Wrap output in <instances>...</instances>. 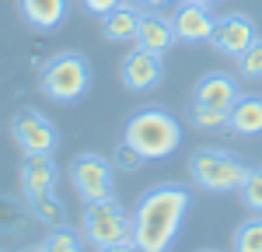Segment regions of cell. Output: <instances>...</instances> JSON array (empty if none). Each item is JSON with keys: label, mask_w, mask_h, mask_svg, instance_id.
Returning <instances> with one entry per match:
<instances>
[{"label": "cell", "mask_w": 262, "mask_h": 252, "mask_svg": "<svg viewBox=\"0 0 262 252\" xmlns=\"http://www.w3.org/2000/svg\"><path fill=\"white\" fill-rule=\"evenodd\" d=\"M192 207V193L179 182L150 186L133 210V249L137 252H168L179 238L185 214Z\"/></svg>", "instance_id": "6da1fadb"}, {"label": "cell", "mask_w": 262, "mask_h": 252, "mask_svg": "<svg viewBox=\"0 0 262 252\" xmlns=\"http://www.w3.org/2000/svg\"><path fill=\"white\" fill-rule=\"evenodd\" d=\"M18 11L28 28L35 32H56L70 14V0H18Z\"/></svg>", "instance_id": "7c38bea8"}, {"label": "cell", "mask_w": 262, "mask_h": 252, "mask_svg": "<svg viewBox=\"0 0 262 252\" xmlns=\"http://www.w3.org/2000/svg\"><path fill=\"white\" fill-rule=\"evenodd\" d=\"M11 137L21 147V154H53L60 147L56 126L49 123L39 109H18L11 116Z\"/></svg>", "instance_id": "52a82bcc"}, {"label": "cell", "mask_w": 262, "mask_h": 252, "mask_svg": "<svg viewBox=\"0 0 262 252\" xmlns=\"http://www.w3.org/2000/svg\"><path fill=\"white\" fill-rule=\"evenodd\" d=\"M238 81L227 77V74H206L200 84H196V98L192 102H203L210 109H221V112H231V105L238 102Z\"/></svg>", "instance_id": "5bb4252c"}, {"label": "cell", "mask_w": 262, "mask_h": 252, "mask_svg": "<svg viewBox=\"0 0 262 252\" xmlns=\"http://www.w3.org/2000/svg\"><path fill=\"white\" fill-rule=\"evenodd\" d=\"M179 42L175 28H171V18H164L158 11H140V28H137V46L150 49V53H168L171 46Z\"/></svg>", "instance_id": "4fadbf2b"}, {"label": "cell", "mask_w": 262, "mask_h": 252, "mask_svg": "<svg viewBox=\"0 0 262 252\" xmlns=\"http://www.w3.org/2000/svg\"><path fill=\"white\" fill-rule=\"evenodd\" d=\"M234 252H262V214L248 217L245 224H238L234 238H231Z\"/></svg>", "instance_id": "ffe728a7"}, {"label": "cell", "mask_w": 262, "mask_h": 252, "mask_svg": "<svg viewBox=\"0 0 262 252\" xmlns=\"http://www.w3.org/2000/svg\"><path fill=\"white\" fill-rule=\"evenodd\" d=\"M56 179H60V168L53 161V154H25V161H21V193L28 200L56 193Z\"/></svg>", "instance_id": "8fae6325"}, {"label": "cell", "mask_w": 262, "mask_h": 252, "mask_svg": "<svg viewBox=\"0 0 262 252\" xmlns=\"http://www.w3.org/2000/svg\"><path fill=\"white\" fill-rule=\"evenodd\" d=\"M143 161H147V158H143L137 147H129L126 140H122V144L116 147V158H112V165L119 168V172H140Z\"/></svg>", "instance_id": "603a6c76"}, {"label": "cell", "mask_w": 262, "mask_h": 252, "mask_svg": "<svg viewBox=\"0 0 262 252\" xmlns=\"http://www.w3.org/2000/svg\"><path fill=\"white\" fill-rule=\"evenodd\" d=\"M227 126L238 137H259L262 133V95H238V102L227 112Z\"/></svg>", "instance_id": "2e32d148"}, {"label": "cell", "mask_w": 262, "mask_h": 252, "mask_svg": "<svg viewBox=\"0 0 262 252\" xmlns=\"http://www.w3.org/2000/svg\"><path fill=\"white\" fill-rule=\"evenodd\" d=\"M84 242L91 249L133 242V214H126L116 203V196L98 200V203H84Z\"/></svg>", "instance_id": "5b68a950"}, {"label": "cell", "mask_w": 262, "mask_h": 252, "mask_svg": "<svg viewBox=\"0 0 262 252\" xmlns=\"http://www.w3.org/2000/svg\"><path fill=\"white\" fill-rule=\"evenodd\" d=\"M133 4H147V0H133Z\"/></svg>", "instance_id": "f1b7e54d"}, {"label": "cell", "mask_w": 262, "mask_h": 252, "mask_svg": "<svg viewBox=\"0 0 262 252\" xmlns=\"http://www.w3.org/2000/svg\"><path fill=\"white\" fill-rule=\"evenodd\" d=\"M196 4H203V7H213V4H221V0H196Z\"/></svg>", "instance_id": "83f0119b"}, {"label": "cell", "mask_w": 262, "mask_h": 252, "mask_svg": "<svg viewBox=\"0 0 262 252\" xmlns=\"http://www.w3.org/2000/svg\"><path fill=\"white\" fill-rule=\"evenodd\" d=\"M252 165H245L238 154L224 147H200L189 158V175L192 182L206 193H238L248 179Z\"/></svg>", "instance_id": "277c9868"}, {"label": "cell", "mask_w": 262, "mask_h": 252, "mask_svg": "<svg viewBox=\"0 0 262 252\" xmlns=\"http://www.w3.org/2000/svg\"><path fill=\"white\" fill-rule=\"evenodd\" d=\"M25 224V214L14 200H4L0 196V231H18Z\"/></svg>", "instance_id": "cb8c5ba5"}, {"label": "cell", "mask_w": 262, "mask_h": 252, "mask_svg": "<svg viewBox=\"0 0 262 252\" xmlns=\"http://www.w3.org/2000/svg\"><path fill=\"white\" fill-rule=\"evenodd\" d=\"M98 252H137L129 242H122V245H108V249H98Z\"/></svg>", "instance_id": "484cf974"}, {"label": "cell", "mask_w": 262, "mask_h": 252, "mask_svg": "<svg viewBox=\"0 0 262 252\" xmlns=\"http://www.w3.org/2000/svg\"><path fill=\"white\" fill-rule=\"evenodd\" d=\"M238 193H242V203L252 214H262V168H252L248 172V179H245V186Z\"/></svg>", "instance_id": "44dd1931"}, {"label": "cell", "mask_w": 262, "mask_h": 252, "mask_svg": "<svg viewBox=\"0 0 262 252\" xmlns=\"http://www.w3.org/2000/svg\"><path fill=\"white\" fill-rule=\"evenodd\" d=\"M137 28H140V4L133 0L119 4L101 18V35L108 42H137Z\"/></svg>", "instance_id": "9a60e30c"}, {"label": "cell", "mask_w": 262, "mask_h": 252, "mask_svg": "<svg viewBox=\"0 0 262 252\" xmlns=\"http://www.w3.org/2000/svg\"><path fill=\"white\" fill-rule=\"evenodd\" d=\"M171 28L179 42H210L213 28H217V14L213 7H203L196 0H185L179 4V11L171 14Z\"/></svg>", "instance_id": "30bf717a"}, {"label": "cell", "mask_w": 262, "mask_h": 252, "mask_svg": "<svg viewBox=\"0 0 262 252\" xmlns=\"http://www.w3.org/2000/svg\"><path fill=\"white\" fill-rule=\"evenodd\" d=\"M28 207L35 214V221H42L46 228H63L67 224V207H63V200L56 193H46V196L28 200Z\"/></svg>", "instance_id": "e0dca14e"}, {"label": "cell", "mask_w": 262, "mask_h": 252, "mask_svg": "<svg viewBox=\"0 0 262 252\" xmlns=\"http://www.w3.org/2000/svg\"><path fill=\"white\" fill-rule=\"evenodd\" d=\"M119 4H126V0H81V7L88 11V14H95V18H105V14L116 11Z\"/></svg>", "instance_id": "d4e9b609"}, {"label": "cell", "mask_w": 262, "mask_h": 252, "mask_svg": "<svg viewBox=\"0 0 262 252\" xmlns=\"http://www.w3.org/2000/svg\"><path fill=\"white\" fill-rule=\"evenodd\" d=\"M259 39V28L248 14H227V18H217V28L210 35V46L224 53L227 60H242L245 49Z\"/></svg>", "instance_id": "9c48e42d"}, {"label": "cell", "mask_w": 262, "mask_h": 252, "mask_svg": "<svg viewBox=\"0 0 262 252\" xmlns=\"http://www.w3.org/2000/svg\"><path fill=\"white\" fill-rule=\"evenodd\" d=\"M39 91L49 102H60V105L81 102L91 91V63H88V56L74 53V49L49 56L39 70Z\"/></svg>", "instance_id": "3957f363"}, {"label": "cell", "mask_w": 262, "mask_h": 252, "mask_svg": "<svg viewBox=\"0 0 262 252\" xmlns=\"http://www.w3.org/2000/svg\"><path fill=\"white\" fill-rule=\"evenodd\" d=\"M122 140L137 147L147 161H161L182 147V123L168 109H140L126 119Z\"/></svg>", "instance_id": "7a4b0ae2"}, {"label": "cell", "mask_w": 262, "mask_h": 252, "mask_svg": "<svg viewBox=\"0 0 262 252\" xmlns=\"http://www.w3.org/2000/svg\"><path fill=\"white\" fill-rule=\"evenodd\" d=\"M116 165L108 158H101L95 151H84L70 165V186L77 189L81 203H98V200H112L116 196Z\"/></svg>", "instance_id": "8992f818"}, {"label": "cell", "mask_w": 262, "mask_h": 252, "mask_svg": "<svg viewBox=\"0 0 262 252\" xmlns=\"http://www.w3.org/2000/svg\"><path fill=\"white\" fill-rule=\"evenodd\" d=\"M32 252H84V245H81V235L63 224V228H49V235Z\"/></svg>", "instance_id": "ac0fdd59"}, {"label": "cell", "mask_w": 262, "mask_h": 252, "mask_svg": "<svg viewBox=\"0 0 262 252\" xmlns=\"http://www.w3.org/2000/svg\"><path fill=\"white\" fill-rule=\"evenodd\" d=\"M238 70H242V77H248V81H259L262 77V39H255L245 49V56L238 60Z\"/></svg>", "instance_id": "7402d4cb"}, {"label": "cell", "mask_w": 262, "mask_h": 252, "mask_svg": "<svg viewBox=\"0 0 262 252\" xmlns=\"http://www.w3.org/2000/svg\"><path fill=\"white\" fill-rule=\"evenodd\" d=\"M203 252H217V249H203Z\"/></svg>", "instance_id": "f546056e"}, {"label": "cell", "mask_w": 262, "mask_h": 252, "mask_svg": "<svg viewBox=\"0 0 262 252\" xmlns=\"http://www.w3.org/2000/svg\"><path fill=\"white\" fill-rule=\"evenodd\" d=\"M147 4H154V7H168V4H175V0H147Z\"/></svg>", "instance_id": "4316f807"}, {"label": "cell", "mask_w": 262, "mask_h": 252, "mask_svg": "<svg viewBox=\"0 0 262 252\" xmlns=\"http://www.w3.org/2000/svg\"><path fill=\"white\" fill-rule=\"evenodd\" d=\"M189 123L196 126V130H206V133L231 130V126H227V112L210 109V105H203V102H192V105H189Z\"/></svg>", "instance_id": "d6986e66"}, {"label": "cell", "mask_w": 262, "mask_h": 252, "mask_svg": "<svg viewBox=\"0 0 262 252\" xmlns=\"http://www.w3.org/2000/svg\"><path fill=\"white\" fill-rule=\"evenodd\" d=\"M119 77L122 84L133 91V95H147L154 91L158 84L164 81V63H161V53H150L143 46H133L119 63Z\"/></svg>", "instance_id": "ba28073f"}]
</instances>
